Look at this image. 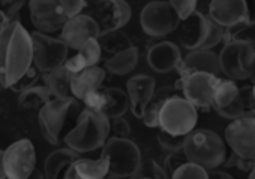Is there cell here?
I'll list each match as a JSON object with an SVG mask.
<instances>
[{"instance_id": "cell-32", "label": "cell", "mask_w": 255, "mask_h": 179, "mask_svg": "<svg viewBox=\"0 0 255 179\" xmlns=\"http://www.w3.org/2000/svg\"><path fill=\"white\" fill-rule=\"evenodd\" d=\"M170 178H176V179H182V178H195V179H207L209 173L204 167H201L200 164L185 160L183 163H180L174 172L171 173Z\"/></svg>"}, {"instance_id": "cell-21", "label": "cell", "mask_w": 255, "mask_h": 179, "mask_svg": "<svg viewBox=\"0 0 255 179\" xmlns=\"http://www.w3.org/2000/svg\"><path fill=\"white\" fill-rule=\"evenodd\" d=\"M107 70L99 66L86 67L77 73H72L71 79V96L74 99L83 100L84 96L93 90H99L105 81Z\"/></svg>"}, {"instance_id": "cell-43", "label": "cell", "mask_w": 255, "mask_h": 179, "mask_svg": "<svg viewBox=\"0 0 255 179\" xmlns=\"http://www.w3.org/2000/svg\"><path fill=\"white\" fill-rule=\"evenodd\" d=\"M246 73H248V79L252 84H255V51L252 53V56H251V59H249V61L246 64Z\"/></svg>"}, {"instance_id": "cell-9", "label": "cell", "mask_w": 255, "mask_h": 179, "mask_svg": "<svg viewBox=\"0 0 255 179\" xmlns=\"http://www.w3.org/2000/svg\"><path fill=\"white\" fill-rule=\"evenodd\" d=\"M78 108L75 99L71 97H53L50 99L38 114V122L44 137L51 143L60 142V134L65 127L66 118L72 109Z\"/></svg>"}, {"instance_id": "cell-23", "label": "cell", "mask_w": 255, "mask_h": 179, "mask_svg": "<svg viewBox=\"0 0 255 179\" xmlns=\"http://www.w3.org/2000/svg\"><path fill=\"white\" fill-rule=\"evenodd\" d=\"M101 57H102V50H101L99 41H98V38H92V39L86 41L77 50L75 56H72L71 59H66L65 67L71 73H77L86 67L96 66L99 63Z\"/></svg>"}, {"instance_id": "cell-8", "label": "cell", "mask_w": 255, "mask_h": 179, "mask_svg": "<svg viewBox=\"0 0 255 179\" xmlns=\"http://www.w3.org/2000/svg\"><path fill=\"white\" fill-rule=\"evenodd\" d=\"M180 23L177 12L167 0L149 2L140 14V24L143 32L150 38H164L174 32Z\"/></svg>"}, {"instance_id": "cell-22", "label": "cell", "mask_w": 255, "mask_h": 179, "mask_svg": "<svg viewBox=\"0 0 255 179\" xmlns=\"http://www.w3.org/2000/svg\"><path fill=\"white\" fill-rule=\"evenodd\" d=\"M176 70L177 73L200 70V72H209V73L218 75L221 72L218 54L213 50H204V48L192 50L182 59Z\"/></svg>"}, {"instance_id": "cell-36", "label": "cell", "mask_w": 255, "mask_h": 179, "mask_svg": "<svg viewBox=\"0 0 255 179\" xmlns=\"http://www.w3.org/2000/svg\"><path fill=\"white\" fill-rule=\"evenodd\" d=\"M84 105L87 109H92L95 112H101L102 114V108H104V103H105V93L104 90H93L90 93H87L83 99Z\"/></svg>"}, {"instance_id": "cell-42", "label": "cell", "mask_w": 255, "mask_h": 179, "mask_svg": "<svg viewBox=\"0 0 255 179\" xmlns=\"http://www.w3.org/2000/svg\"><path fill=\"white\" fill-rule=\"evenodd\" d=\"M246 8L245 26H255V0H243Z\"/></svg>"}, {"instance_id": "cell-29", "label": "cell", "mask_w": 255, "mask_h": 179, "mask_svg": "<svg viewBox=\"0 0 255 179\" xmlns=\"http://www.w3.org/2000/svg\"><path fill=\"white\" fill-rule=\"evenodd\" d=\"M50 99H53L50 90L45 85H33L18 96V106L26 111H38L41 109Z\"/></svg>"}, {"instance_id": "cell-10", "label": "cell", "mask_w": 255, "mask_h": 179, "mask_svg": "<svg viewBox=\"0 0 255 179\" xmlns=\"http://www.w3.org/2000/svg\"><path fill=\"white\" fill-rule=\"evenodd\" d=\"M32 36V51H33V64L42 72L48 73L59 66L65 64L68 59V47L62 39L51 38L50 35L35 32Z\"/></svg>"}, {"instance_id": "cell-35", "label": "cell", "mask_w": 255, "mask_h": 179, "mask_svg": "<svg viewBox=\"0 0 255 179\" xmlns=\"http://www.w3.org/2000/svg\"><path fill=\"white\" fill-rule=\"evenodd\" d=\"M38 79H39V70L36 69V67H29L9 88L12 90V91H15V93H21V91H24V90H27V88H30V87H33V85H36L38 84Z\"/></svg>"}, {"instance_id": "cell-18", "label": "cell", "mask_w": 255, "mask_h": 179, "mask_svg": "<svg viewBox=\"0 0 255 179\" xmlns=\"http://www.w3.org/2000/svg\"><path fill=\"white\" fill-rule=\"evenodd\" d=\"M156 90V82L150 75H134L126 82V94L129 99V109L132 115L141 119L143 112L149 100Z\"/></svg>"}, {"instance_id": "cell-37", "label": "cell", "mask_w": 255, "mask_h": 179, "mask_svg": "<svg viewBox=\"0 0 255 179\" xmlns=\"http://www.w3.org/2000/svg\"><path fill=\"white\" fill-rule=\"evenodd\" d=\"M167 2L173 6L180 20H185L197 11V0H167Z\"/></svg>"}, {"instance_id": "cell-27", "label": "cell", "mask_w": 255, "mask_h": 179, "mask_svg": "<svg viewBox=\"0 0 255 179\" xmlns=\"http://www.w3.org/2000/svg\"><path fill=\"white\" fill-rule=\"evenodd\" d=\"M71 79L72 73L62 64L47 73L44 85L50 90L53 97H71Z\"/></svg>"}, {"instance_id": "cell-2", "label": "cell", "mask_w": 255, "mask_h": 179, "mask_svg": "<svg viewBox=\"0 0 255 179\" xmlns=\"http://www.w3.org/2000/svg\"><path fill=\"white\" fill-rule=\"evenodd\" d=\"M110 119L104 114L86 108L80 112L75 127L66 133L63 142L78 154L92 152L102 148L110 137Z\"/></svg>"}, {"instance_id": "cell-40", "label": "cell", "mask_w": 255, "mask_h": 179, "mask_svg": "<svg viewBox=\"0 0 255 179\" xmlns=\"http://www.w3.org/2000/svg\"><path fill=\"white\" fill-rule=\"evenodd\" d=\"M113 122L110 124L114 136L117 137H128L131 133V125L128 122V119H125L123 117H116V118H111Z\"/></svg>"}, {"instance_id": "cell-45", "label": "cell", "mask_w": 255, "mask_h": 179, "mask_svg": "<svg viewBox=\"0 0 255 179\" xmlns=\"http://www.w3.org/2000/svg\"><path fill=\"white\" fill-rule=\"evenodd\" d=\"M9 24H11V23L8 21L6 14L0 11V36H2V33L8 29V26H9Z\"/></svg>"}, {"instance_id": "cell-25", "label": "cell", "mask_w": 255, "mask_h": 179, "mask_svg": "<svg viewBox=\"0 0 255 179\" xmlns=\"http://www.w3.org/2000/svg\"><path fill=\"white\" fill-rule=\"evenodd\" d=\"M78 157L80 154L71 148H62V149H56L50 152L44 163V176L48 179L59 178L60 173Z\"/></svg>"}, {"instance_id": "cell-38", "label": "cell", "mask_w": 255, "mask_h": 179, "mask_svg": "<svg viewBox=\"0 0 255 179\" xmlns=\"http://www.w3.org/2000/svg\"><path fill=\"white\" fill-rule=\"evenodd\" d=\"M59 3L68 18L75 17L83 12L86 6V0H59Z\"/></svg>"}, {"instance_id": "cell-7", "label": "cell", "mask_w": 255, "mask_h": 179, "mask_svg": "<svg viewBox=\"0 0 255 179\" xmlns=\"http://www.w3.org/2000/svg\"><path fill=\"white\" fill-rule=\"evenodd\" d=\"M218 79V75L209 72H182L179 73V81L174 88L182 90L183 97L197 109L210 111L213 106V91Z\"/></svg>"}, {"instance_id": "cell-6", "label": "cell", "mask_w": 255, "mask_h": 179, "mask_svg": "<svg viewBox=\"0 0 255 179\" xmlns=\"http://www.w3.org/2000/svg\"><path fill=\"white\" fill-rule=\"evenodd\" d=\"M197 121L198 109L183 96L173 94L164 102L159 111L158 127L171 134L186 136L191 130L195 128Z\"/></svg>"}, {"instance_id": "cell-16", "label": "cell", "mask_w": 255, "mask_h": 179, "mask_svg": "<svg viewBox=\"0 0 255 179\" xmlns=\"http://www.w3.org/2000/svg\"><path fill=\"white\" fill-rule=\"evenodd\" d=\"M60 39L66 44L71 50H78L86 41L92 38H99L101 30L98 23L93 17L78 14L75 17H71L65 21L62 30H60Z\"/></svg>"}, {"instance_id": "cell-48", "label": "cell", "mask_w": 255, "mask_h": 179, "mask_svg": "<svg viewBox=\"0 0 255 179\" xmlns=\"http://www.w3.org/2000/svg\"><path fill=\"white\" fill-rule=\"evenodd\" d=\"M3 2H6V3H15V2H20V0H3Z\"/></svg>"}, {"instance_id": "cell-28", "label": "cell", "mask_w": 255, "mask_h": 179, "mask_svg": "<svg viewBox=\"0 0 255 179\" xmlns=\"http://www.w3.org/2000/svg\"><path fill=\"white\" fill-rule=\"evenodd\" d=\"M174 90H176V88H173V87H162V88L155 90V93H153L152 99L149 100V103L146 105L144 112H143V117H141V121H143V124H144L146 127H149V128L158 127L159 111H161L164 102H165L170 96L176 94Z\"/></svg>"}, {"instance_id": "cell-46", "label": "cell", "mask_w": 255, "mask_h": 179, "mask_svg": "<svg viewBox=\"0 0 255 179\" xmlns=\"http://www.w3.org/2000/svg\"><path fill=\"white\" fill-rule=\"evenodd\" d=\"M6 178L5 176V170H3V151L0 149V179Z\"/></svg>"}, {"instance_id": "cell-41", "label": "cell", "mask_w": 255, "mask_h": 179, "mask_svg": "<svg viewBox=\"0 0 255 179\" xmlns=\"http://www.w3.org/2000/svg\"><path fill=\"white\" fill-rule=\"evenodd\" d=\"M24 3H26V0H20V2L11 3L8 12H5L9 23H21V20H20V11L24 6Z\"/></svg>"}, {"instance_id": "cell-47", "label": "cell", "mask_w": 255, "mask_h": 179, "mask_svg": "<svg viewBox=\"0 0 255 179\" xmlns=\"http://www.w3.org/2000/svg\"><path fill=\"white\" fill-rule=\"evenodd\" d=\"M248 176L251 178V179H255V164H254V167H252V170L248 173Z\"/></svg>"}, {"instance_id": "cell-15", "label": "cell", "mask_w": 255, "mask_h": 179, "mask_svg": "<svg viewBox=\"0 0 255 179\" xmlns=\"http://www.w3.org/2000/svg\"><path fill=\"white\" fill-rule=\"evenodd\" d=\"M131 6L126 0H98L93 6V18L101 33L120 30L131 20Z\"/></svg>"}, {"instance_id": "cell-17", "label": "cell", "mask_w": 255, "mask_h": 179, "mask_svg": "<svg viewBox=\"0 0 255 179\" xmlns=\"http://www.w3.org/2000/svg\"><path fill=\"white\" fill-rule=\"evenodd\" d=\"M209 18L224 29H234L246 21V8L243 0H212L209 5Z\"/></svg>"}, {"instance_id": "cell-26", "label": "cell", "mask_w": 255, "mask_h": 179, "mask_svg": "<svg viewBox=\"0 0 255 179\" xmlns=\"http://www.w3.org/2000/svg\"><path fill=\"white\" fill-rule=\"evenodd\" d=\"M105 93V103L102 108V114L111 119L116 117H123L128 109H129V99H128V94L122 90V88H107L104 90Z\"/></svg>"}, {"instance_id": "cell-49", "label": "cell", "mask_w": 255, "mask_h": 179, "mask_svg": "<svg viewBox=\"0 0 255 179\" xmlns=\"http://www.w3.org/2000/svg\"><path fill=\"white\" fill-rule=\"evenodd\" d=\"M0 88H2V85H0Z\"/></svg>"}, {"instance_id": "cell-39", "label": "cell", "mask_w": 255, "mask_h": 179, "mask_svg": "<svg viewBox=\"0 0 255 179\" xmlns=\"http://www.w3.org/2000/svg\"><path fill=\"white\" fill-rule=\"evenodd\" d=\"M240 96L243 99V103L246 106L248 114L255 115V84L242 87L240 88Z\"/></svg>"}, {"instance_id": "cell-14", "label": "cell", "mask_w": 255, "mask_h": 179, "mask_svg": "<svg viewBox=\"0 0 255 179\" xmlns=\"http://www.w3.org/2000/svg\"><path fill=\"white\" fill-rule=\"evenodd\" d=\"M29 12L36 32L45 35L62 30L68 20L59 0H29Z\"/></svg>"}, {"instance_id": "cell-19", "label": "cell", "mask_w": 255, "mask_h": 179, "mask_svg": "<svg viewBox=\"0 0 255 179\" xmlns=\"http://www.w3.org/2000/svg\"><path fill=\"white\" fill-rule=\"evenodd\" d=\"M147 64L158 73H170L177 69L182 61L180 48L170 41H162L152 45L147 51Z\"/></svg>"}, {"instance_id": "cell-24", "label": "cell", "mask_w": 255, "mask_h": 179, "mask_svg": "<svg viewBox=\"0 0 255 179\" xmlns=\"http://www.w3.org/2000/svg\"><path fill=\"white\" fill-rule=\"evenodd\" d=\"M138 57H140L138 48L135 45H132V47H129V48L122 51V53L110 56L105 60V67L104 69L107 72L113 73V75H119V76L128 75L137 67Z\"/></svg>"}, {"instance_id": "cell-44", "label": "cell", "mask_w": 255, "mask_h": 179, "mask_svg": "<svg viewBox=\"0 0 255 179\" xmlns=\"http://www.w3.org/2000/svg\"><path fill=\"white\" fill-rule=\"evenodd\" d=\"M207 173H209V178H227V179H233V176L230 173L219 170V167L212 169V170H207Z\"/></svg>"}, {"instance_id": "cell-13", "label": "cell", "mask_w": 255, "mask_h": 179, "mask_svg": "<svg viewBox=\"0 0 255 179\" xmlns=\"http://www.w3.org/2000/svg\"><path fill=\"white\" fill-rule=\"evenodd\" d=\"M36 166V152L30 139H20L3 151L5 176L11 179H27Z\"/></svg>"}, {"instance_id": "cell-11", "label": "cell", "mask_w": 255, "mask_h": 179, "mask_svg": "<svg viewBox=\"0 0 255 179\" xmlns=\"http://www.w3.org/2000/svg\"><path fill=\"white\" fill-rule=\"evenodd\" d=\"M224 140L234 155L255 161V115L233 119L224 131Z\"/></svg>"}, {"instance_id": "cell-20", "label": "cell", "mask_w": 255, "mask_h": 179, "mask_svg": "<svg viewBox=\"0 0 255 179\" xmlns=\"http://www.w3.org/2000/svg\"><path fill=\"white\" fill-rule=\"evenodd\" d=\"M108 176V161L101 155L98 160L75 158L63 173L65 179H102Z\"/></svg>"}, {"instance_id": "cell-34", "label": "cell", "mask_w": 255, "mask_h": 179, "mask_svg": "<svg viewBox=\"0 0 255 179\" xmlns=\"http://www.w3.org/2000/svg\"><path fill=\"white\" fill-rule=\"evenodd\" d=\"M132 178H168L164 167H161L155 160H146L140 163V167L134 173Z\"/></svg>"}, {"instance_id": "cell-33", "label": "cell", "mask_w": 255, "mask_h": 179, "mask_svg": "<svg viewBox=\"0 0 255 179\" xmlns=\"http://www.w3.org/2000/svg\"><path fill=\"white\" fill-rule=\"evenodd\" d=\"M156 137H158V142L162 146V149H165L168 152H180L183 149L185 136L171 134V133H167V131H164V130L159 128Z\"/></svg>"}, {"instance_id": "cell-5", "label": "cell", "mask_w": 255, "mask_h": 179, "mask_svg": "<svg viewBox=\"0 0 255 179\" xmlns=\"http://www.w3.org/2000/svg\"><path fill=\"white\" fill-rule=\"evenodd\" d=\"M101 155L108 161L110 178H132L141 163L140 148L128 137H108Z\"/></svg>"}, {"instance_id": "cell-1", "label": "cell", "mask_w": 255, "mask_h": 179, "mask_svg": "<svg viewBox=\"0 0 255 179\" xmlns=\"http://www.w3.org/2000/svg\"><path fill=\"white\" fill-rule=\"evenodd\" d=\"M32 36L21 23H11L0 36V85L9 88L32 64Z\"/></svg>"}, {"instance_id": "cell-31", "label": "cell", "mask_w": 255, "mask_h": 179, "mask_svg": "<svg viewBox=\"0 0 255 179\" xmlns=\"http://www.w3.org/2000/svg\"><path fill=\"white\" fill-rule=\"evenodd\" d=\"M239 96V87L236 84V81L233 79H218L216 85H215V91H213V109L219 111L225 106H228L230 103H233V100Z\"/></svg>"}, {"instance_id": "cell-12", "label": "cell", "mask_w": 255, "mask_h": 179, "mask_svg": "<svg viewBox=\"0 0 255 179\" xmlns=\"http://www.w3.org/2000/svg\"><path fill=\"white\" fill-rule=\"evenodd\" d=\"M252 42L246 39H231L222 48L218 56L219 60V70L233 81H243L248 79L246 64L254 53Z\"/></svg>"}, {"instance_id": "cell-4", "label": "cell", "mask_w": 255, "mask_h": 179, "mask_svg": "<svg viewBox=\"0 0 255 179\" xmlns=\"http://www.w3.org/2000/svg\"><path fill=\"white\" fill-rule=\"evenodd\" d=\"M176 30H179V44L188 51L200 48L212 50L224 39V27L198 11H194L189 17L180 20Z\"/></svg>"}, {"instance_id": "cell-3", "label": "cell", "mask_w": 255, "mask_h": 179, "mask_svg": "<svg viewBox=\"0 0 255 179\" xmlns=\"http://www.w3.org/2000/svg\"><path fill=\"white\" fill-rule=\"evenodd\" d=\"M182 152L186 160L194 161L212 170L221 167L227 161V143L213 130L209 128H194L185 136V143Z\"/></svg>"}, {"instance_id": "cell-30", "label": "cell", "mask_w": 255, "mask_h": 179, "mask_svg": "<svg viewBox=\"0 0 255 179\" xmlns=\"http://www.w3.org/2000/svg\"><path fill=\"white\" fill-rule=\"evenodd\" d=\"M98 41H99L101 50L110 56L122 53V51H125V50H128L129 47L134 45L132 41L128 38V35H125L120 30H111V32L101 33Z\"/></svg>"}]
</instances>
